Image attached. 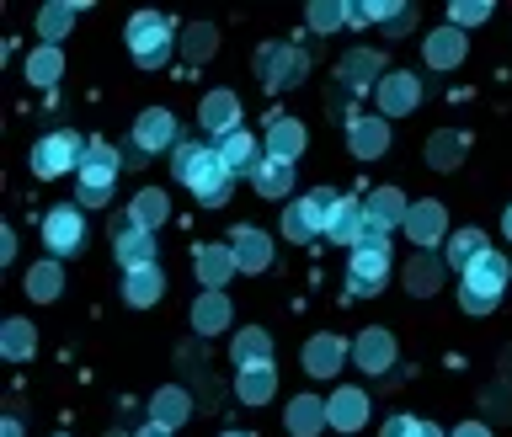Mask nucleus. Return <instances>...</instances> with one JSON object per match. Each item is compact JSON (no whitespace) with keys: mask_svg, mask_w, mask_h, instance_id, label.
I'll list each match as a JSON object with an SVG mask.
<instances>
[{"mask_svg":"<svg viewBox=\"0 0 512 437\" xmlns=\"http://www.w3.org/2000/svg\"><path fill=\"white\" fill-rule=\"evenodd\" d=\"M171 171H176V182L192 187V198H198L203 208H219L224 198H230V187H235V171L219 160V150L192 144V139H182L171 150Z\"/></svg>","mask_w":512,"mask_h":437,"instance_id":"1","label":"nucleus"},{"mask_svg":"<svg viewBox=\"0 0 512 437\" xmlns=\"http://www.w3.org/2000/svg\"><path fill=\"white\" fill-rule=\"evenodd\" d=\"M502 288H507V256H502V251H486L470 272H464L459 304H464L470 315H491L496 299H502Z\"/></svg>","mask_w":512,"mask_h":437,"instance_id":"2","label":"nucleus"},{"mask_svg":"<svg viewBox=\"0 0 512 437\" xmlns=\"http://www.w3.org/2000/svg\"><path fill=\"white\" fill-rule=\"evenodd\" d=\"M128 54H134L144 70H160V64L171 59V22L160 11H139V16H128Z\"/></svg>","mask_w":512,"mask_h":437,"instance_id":"3","label":"nucleus"},{"mask_svg":"<svg viewBox=\"0 0 512 437\" xmlns=\"http://www.w3.org/2000/svg\"><path fill=\"white\" fill-rule=\"evenodd\" d=\"M390 283V246H358L347 262V294L352 299H374Z\"/></svg>","mask_w":512,"mask_h":437,"instance_id":"4","label":"nucleus"},{"mask_svg":"<svg viewBox=\"0 0 512 437\" xmlns=\"http://www.w3.org/2000/svg\"><path fill=\"white\" fill-rule=\"evenodd\" d=\"M80 155H86L80 134L59 128V134H48V139L32 144V171H38L43 182H54V176H64V171H80Z\"/></svg>","mask_w":512,"mask_h":437,"instance_id":"5","label":"nucleus"},{"mask_svg":"<svg viewBox=\"0 0 512 437\" xmlns=\"http://www.w3.org/2000/svg\"><path fill=\"white\" fill-rule=\"evenodd\" d=\"M43 246L54 256H75L80 246H86V214L70 208V203L48 208V214H43Z\"/></svg>","mask_w":512,"mask_h":437,"instance_id":"6","label":"nucleus"},{"mask_svg":"<svg viewBox=\"0 0 512 437\" xmlns=\"http://www.w3.org/2000/svg\"><path fill=\"white\" fill-rule=\"evenodd\" d=\"M256 70H262V80H267L272 91H288V86H299V80H304L310 59H304L294 43H272V48L256 54Z\"/></svg>","mask_w":512,"mask_h":437,"instance_id":"7","label":"nucleus"},{"mask_svg":"<svg viewBox=\"0 0 512 437\" xmlns=\"http://www.w3.org/2000/svg\"><path fill=\"white\" fill-rule=\"evenodd\" d=\"M112 251H118L123 272L155 267V235H150V230H139L134 219H112Z\"/></svg>","mask_w":512,"mask_h":437,"instance_id":"8","label":"nucleus"},{"mask_svg":"<svg viewBox=\"0 0 512 437\" xmlns=\"http://www.w3.org/2000/svg\"><path fill=\"white\" fill-rule=\"evenodd\" d=\"M416 102H422V80L395 70L379 80V118H406V112H416Z\"/></svg>","mask_w":512,"mask_h":437,"instance_id":"9","label":"nucleus"},{"mask_svg":"<svg viewBox=\"0 0 512 437\" xmlns=\"http://www.w3.org/2000/svg\"><path fill=\"white\" fill-rule=\"evenodd\" d=\"M134 144L144 155H155V150H176V118L166 107H150V112H139V123H134Z\"/></svg>","mask_w":512,"mask_h":437,"instance_id":"10","label":"nucleus"},{"mask_svg":"<svg viewBox=\"0 0 512 437\" xmlns=\"http://www.w3.org/2000/svg\"><path fill=\"white\" fill-rule=\"evenodd\" d=\"M352 363L363 368V374H390V363H395V336L384 331V326H368L358 336V347H352Z\"/></svg>","mask_w":512,"mask_h":437,"instance_id":"11","label":"nucleus"},{"mask_svg":"<svg viewBox=\"0 0 512 437\" xmlns=\"http://www.w3.org/2000/svg\"><path fill=\"white\" fill-rule=\"evenodd\" d=\"M406 235L416 240V251H432L438 240L448 235V214H443V203H411V214H406Z\"/></svg>","mask_w":512,"mask_h":437,"instance_id":"12","label":"nucleus"},{"mask_svg":"<svg viewBox=\"0 0 512 437\" xmlns=\"http://www.w3.org/2000/svg\"><path fill=\"white\" fill-rule=\"evenodd\" d=\"M112 176H118V150L102 139L86 144V155H80V187H102L112 192Z\"/></svg>","mask_w":512,"mask_h":437,"instance_id":"13","label":"nucleus"},{"mask_svg":"<svg viewBox=\"0 0 512 437\" xmlns=\"http://www.w3.org/2000/svg\"><path fill=\"white\" fill-rule=\"evenodd\" d=\"M342 358H347L342 336H310V347H304V374L310 379H336L342 374Z\"/></svg>","mask_w":512,"mask_h":437,"instance_id":"14","label":"nucleus"},{"mask_svg":"<svg viewBox=\"0 0 512 437\" xmlns=\"http://www.w3.org/2000/svg\"><path fill=\"white\" fill-rule=\"evenodd\" d=\"M230 251H235V267L240 272H262L272 262V240L262 230H251V224H240V230L230 235Z\"/></svg>","mask_w":512,"mask_h":437,"instance_id":"15","label":"nucleus"},{"mask_svg":"<svg viewBox=\"0 0 512 437\" xmlns=\"http://www.w3.org/2000/svg\"><path fill=\"white\" fill-rule=\"evenodd\" d=\"M198 123L208 128V134H235V123H240V102L230 91H208L203 96V107H198Z\"/></svg>","mask_w":512,"mask_h":437,"instance_id":"16","label":"nucleus"},{"mask_svg":"<svg viewBox=\"0 0 512 437\" xmlns=\"http://www.w3.org/2000/svg\"><path fill=\"white\" fill-rule=\"evenodd\" d=\"M214 150H219V160H224V166H230L235 176H256V166H262V155H256V139L246 134V128L224 134V139L214 144Z\"/></svg>","mask_w":512,"mask_h":437,"instance_id":"17","label":"nucleus"},{"mask_svg":"<svg viewBox=\"0 0 512 437\" xmlns=\"http://www.w3.org/2000/svg\"><path fill=\"white\" fill-rule=\"evenodd\" d=\"M326 416H331V427L336 432H358L368 422V395L363 390H336L326 400Z\"/></svg>","mask_w":512,"mask_h":437,"instance_id":"18","label":"nucleus"},{"mask_svg":"<svg viewBox=\"0 0 512 437\" xmlns=\"http://www.w3.org/2000/svg\"><path fill=\"white\" fill-rule=\"evenodd\" d=\"M166 294V272L160 267H139V272H123V299L134 310H150V304Z\"/></svg>","mask_w":512,"mask_h":437,"instance_id":"19","label":"nucleus"},{"mask_svg":"<svg viewBox=\"0 0 512 437\" xmlns=\"http://www.w3.org/2000/svg\"><path fill=\"white\" fill-rule=\"evenodd\" d=\"M363 230H368V214H363V203L342 198V203H336V214H331V224H326V235L336 240V246H358V240H363Z\"/></svg>","mask_w":512,"mask_h":437,"instance_id":"20","label":"nucleus"},{"mask_svg":"<svg viewBox=\"0 0 512 437\" xmlns=\"http://www.w3.org/2000/svg\"><path fill=\"white\" fill-rule=\"evenodd\" d=\"M230 272H240L230 246H203V251H198V278H203L208 294H219V288L230 283Z\"/></svg>","mask_w":512,"mask_h":437,"instance_id":"21","label":"nucleus"},{"mask_svg":"<svg viewBox=\"0 0 512 437\" xmlns=\"http://www.w3.org/2000/svg\"><path fill=\"white\" fill-rule=\"evenodd\" d=\"M422 48H427V64H432V70H454V64L464 59V32H459L454 22H448V27L432 32V38H427Z\"/></svg>","mask_w":512,"mask_h":437,"instance_id":"22","label":"nucleus"},{"mask_svg":"<svg viewBox=\"0 0 512 437\" xmlns=\"http://www.w3.org/2000/svg\"><path fill=\"white\" fill-rule=\"evenodd\" d=\"M283 235L304 246V240L326 235V219L315 214V203H310V198H299V203H288V208H283Z\"/></svg>","mask_w":512,"mask_h":437,"instance_id":"23","label":"nucleus"},{"mask_svg":"<svg viewBox=\"0 0 512 437\" xmlns=\"http://www.w3.org/2000/svg\"><path fill=\"white\" fill-rule=\"evenodd\" d=\"M288 432L294 437H315L320 427H331V416H326V400H315V395H299L294 406H288Z\"/></svg>","mask_w":512,"mask_h":437,"instance_id":"24","label":"nucleus"},{"mask_svg":"<svg viewBox=\"0 0 512 437\" xmlns=\"http://www.w3.org/2000/svg\"><path fill=\"white\" fill-rule=\"evenodd\" d=\"M299 150H304L299 118H272V123H267V155H272V160H299Z\"/></svg>","mask_w":512,"mask_h":437,"instance_id":"25","label":"nucleus"},{"mask_svg":"<svg viewBox=\"0 0 512 437\" xmlns=\"http://www.w3.org/2000/svg\"><path fill=\"white\" fill-rule=\"evenodd\" d=\"M256 192L262 198H288V187H294V160H272V155H262V166H256Z\"/></svg>","mask_w":512,"mask_h":437,"instance_id":"26","label":"nucleus"},{"mask_svg":"<svg viewBox=\"0 0 512 437\" xmlns=\"http://www.w3.org/2000/svg\"><path fill=\"white\" fill-rule=\"evenodd\" d=\"M347 144H352L358 160H374V155H384V144H390V128H384V118H358L352 134H347Z\"/></svg>","mask_w":512,"mask_h":437,"instance_id":"27","label":"nucleus"},{"mask_svg":"<svg viewBox=\"0 0 512 437\" xmlns=\"http://www.w3.org/2000/svg\"><path fill=\"white\" fill-rule=\"evenodd\" d=\"M187 416H192V400H187V390H176V384L150 400V422H155V427H171V432H176Z\"/></svg>","mask_w":512,"mask_h":437,"instance_id":"28","label":"nucleus"},{"mask_svg":"<svg viewBox=\"0 0 512 437\" xmlns=\"http://www.w3.org/2000/svg\"><path fill=\"white\" fill-rule=\"evenodd\" d=\"M342 80H347L352 91H368V86L379 91V80H384V64H379V54H368V48H358V54H347V59H342Z\"/></svg>","mask_w":512,"mask_h":437,"instance_id":"29","label":"nucleus"},{"mask_svg":"<svg viewBox=\"0 0 512 437\" xmlns=\"http://www.w3.org/2000/svg\"><path fill=\"white\" fill-rule=\"evenodd\" d=\"M128 219L139 224V230H155V224H166L171 219V198L160 187H144L134 203H128Z\"/></svg>","mask_w":512,"mask_h":437,"instance_id":"30","label":"nucleus"},{"mask_svg":"<svg viewBox=\"0 0 512 437\" xmlns=\"http://www.w3.org/2000/svg\"><path fill=\"white\" fill-rule=\"evenodd\" d=\"M224 326H230V299L224 294H203L198 304H192V331L198 336H219Z\"/></svg>","mask_w":512,"mask_h":437,"instance_id":"31","label":"nucleus"},{"mask_svg":"<svg viewBox=\"0 0 512 437\" xmlns=\"http://www.w3.org/2000/svg\"><path fill=\"white\" fill-rule=\"evenodd\" d=\"M486 251L491 246H486V235H480V230H454V235H448V267H459V272H470Z\"/></svg>","mask_w":512,"mask_h":437,"instance_id":"32","label":"nucleus"},{"mask_svg":"<svg viewBox=\"0 0 512 437\" xmlns=\"http://www.w3.org/2000/svg\"><path fill=\"white\" fill-rule=\"evenodd\" d=\"M272 390H278V374H272V363H262V368H240L235 395L246 400V406H262V400H272Z\"/></svg>","mask_w":512,"mask_h":437,"instance_id":"33","label":"nucleus"},{"mask_svg":"<svg viewBox=\"0 0 512 437\" xmlns=\"http://www.w3.org/2000/svg\"><path fill=\"white\" fill-rule=\"evenodd\" d=\"M230 352H235V363H240V368H262V363H272V336L251 326V331H240V336H235V347H230Z\"/></svg>","mask_w":512,"mask_h":437,"instance_id":"34","label":"nucleus"},{"mask_svg":"<svg viewBox=\"0 0 512 437\" xmlns=\"http://www.w3.org/2000/svg\"><path fill=\"white\" fill-rule=\"evenodd\" d=\"M64 294V272H59V262H38L27 272V299H38V304H48V299H59Z\"/></svg>","mask_w":512,"mask_h":437,"instance_id":"35","label":"nucleus"},{"mask_svg":"<svg viewBox=\"0 0 512 437\" xmlns=\"http://www.w3.org/2000/svg\"><path fill=\"white\" fill-rule=\"evenodd\" d=\"M438 283H443V262H438V256H427V251H416L411 267H406V288H411V294H432Z\"/></svg>","mask_w":512,"mask_h":437,"instance_id":"36","label":"nucleus"},{"mask_svg":"<svg viewBox=\"0 0 512 437\" xmlns=\"http://www.w3.org/2000/svg\"><path fill=\"white\" fill-rule=\"evenodd\" d=\"M32 347H38V336H32V326L27 320H6V326H0V352H6V358H32Z\"/></svg>","mask_w":512,"mask_h":437,"instance_id":"37","label":"nucleus"},{"mask_svg":"<svg viewBox=\"0 0 512 437\" xmlns=\"http://www.w3.org/2000/svg\"><path fill=\"white\" fill-rule=\"evenodd\" d=\"M59 75H64V54H59V48H38V54L27 59V80H32V86H54Z\"/></svg>","mask_w":512,"mask_h":437,"instance_id":"38","label":"nucleus"},{"mask_svg":"<svg viewBox=\"0 0 512 437\" xmlns=\"http://www.w3.org/2000/svg\"><path fill=\"white\" fill-rule=\"evenodd\" d=\"M347 22H352L347 0H315V6H310V27L315 32H331V27H347Z\"/></svg>","mask_w":512,"mask_h":437,"instance_id":"39","label":"nucleus"},{"mask_svg":"<svg viewBox=\"0 0 512 437\" xmlns=\"http://www.w3.org/2000/svg\"><path fill=\"white\" fill-rule=\"evenodd\" d=\"M70 22H75V6H43V16H38V32H43V48H54L64 32H70Z\"/></svg>","mask_w":512,"mask_h":437,"instance_id":"40","label":"nucleus"},{"mask_svg":"<svg viewBox=\"0 0 512 437\" xmlns=\"http://www.w3.org/2000/svg\"><path fill=\"white\" fill-rule=\"evenodd\" d=\"M459 155H464V139L459 134H438V139L427 144V166H438V171H454Z\"/></svg>","mask_w":512,"mask_h":437,"instance_id":"41","label":"nucleus"},{"mask_svg":"<svg viewBox=\"0 0 512 437\" xmlns=\"http://www.w3.org/2000/svg\"><path fill=\"white\" fill-rule=\"evenodd\" d=\"M448 16H454V27L464 32V27H480V22H486L491 6H486V0H454V11H448Z\"/></svg>","mask_w":512,"mask_h":437,"instance_id":"42","label":"nucleus"},{"mask_svg":"<svg viewBox=\"0 0 512 437\" xmlns=\"http://www.w3.org/2000/svg\"><path fill=\"white\" fill-rule=\"evenodd\" d=\"M214 43H219L214 27L198 22V27H187V43H182V48H187V59H208V54H214Z\"/></svg>","mask_w":512,"mask_h":437,"instance_id":"43","label":"nucleus"},{"mask_svg":"<svg viewBox=\"0 0 512 437\" xmlns=\"http://www.w3.org/2000/svg\"><path fill=\"white\" fill-rule=\"evenodd\" d=\"M384 437H422V422H416V416H390V422H384Z\"/></svg>","mask_w":512,"mask_h":437,"instance_id":"44","label":"nucleus"},{"mask_svg":"<svg viewBox=\"0 0 512 437\" xmlns=\"http://www.w3.org/2000/svg\"><path fill=\"white\" fill-rule=\"evenodd\" d=\"M112 198V192H102V187H80V208H102Z\"/></svg>","mask_w":512,"mask_h":437,"instance_id":"45","label":"nucleus"},{"mask_svg":"<svg viewBox=\"0 0 512 437\" xmlns=\"http://www.w3.org/2000/svg\"><path fill=\"white\" fill-rule=\"evenodd\" d=\"M11 251H16V235L0 230V262H11Z\"/></svg>","mask_w":512,"mask_h":437,"instance_id":"46","label":"nucleus"},{"mask_svg":"<svg viewBox=\"0 0 512 437\" xmlns=\"http://www.w3.org/2000/svg\"><path fill=\"white\" fill-rule=\"evenodd\" d=\"M454 437H491V427H480V422H464Z\"/></svg>","mask_w":512,"mask_h":437,"instance_id":"47","label":"nucleus"},{"mask_svg":"<svg viewBox=\"0 0 512 437\" xmlns=\"http://www.w3.org/2000/svg\"><path fill=\"white\" fill-rule=\"evenodd\" d=\"M0 437H22V422H16V416H6V422H0Z\"/></svg>","mask_w":512,"mask_h":437,"instance_id":"48","label":"nucleus"},{"mask_svg":"<svg viewBox=\"0 0 512 437\" xmlns=\"http://www.w3.org/2000/svg\"><path fill=\"white\" fill-rule=\"evenodd\" d=\"M134 437H171V427H155V422H150V427H139Z\"/></svg>","mask_w":512,"mask_h":437,"instance_id":"49","label":"nucleus"},{"mask_svg":"<svg viewBox=\"0 0 512 437\" xmlns=\"http://www.w3.org/2000/svg\"><path fill=\"white\" fill-rule=\"evenodd\" d=\"M502 230H507V235H512V208H507V219H502Z\"/></svg>","mask_w":512,"mask_h":437,"instance_id":"50","label":"nucleus"},{"mask_svg":"<svg viewBox=\"0 0 512 437\" xmlns=\"http://www.w3.org/2000/svg\"><path fill=\"white\" fill-rule=\"evenodd\" d=\"M224 437H246V432H224Z\"/></svg>","mask_w":512,"mask_h":437,"instance_id":"51","label":"nucleus"},{"mask_svg":"<svg viewBox=\"0 0 512 437\" xmlns=\"http://www.w3.org/2000/svg\"><path fill=\"white\" fill-rule=\"evenodd\" d=\"M59 437H64V432H59Z\"/></svg>","mask_w":512,"mask_h":437,"instance_id":"52","label":"nucleus"}]
</instances>
